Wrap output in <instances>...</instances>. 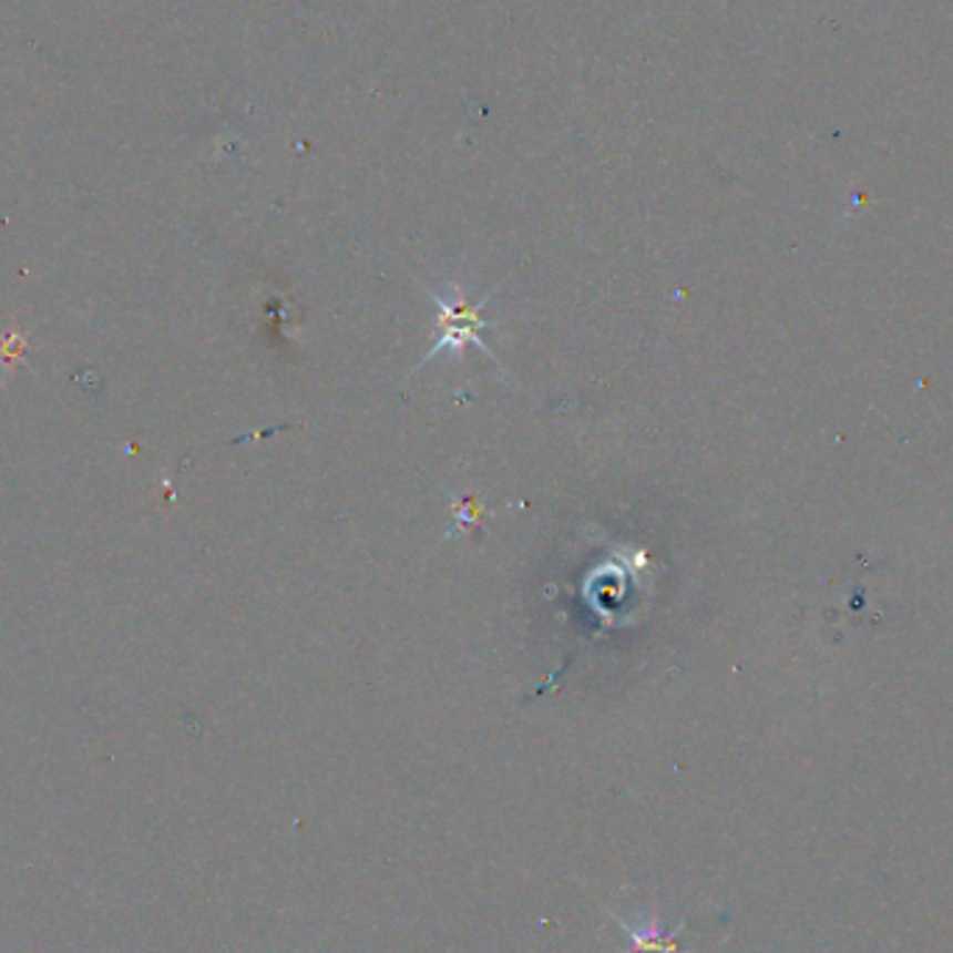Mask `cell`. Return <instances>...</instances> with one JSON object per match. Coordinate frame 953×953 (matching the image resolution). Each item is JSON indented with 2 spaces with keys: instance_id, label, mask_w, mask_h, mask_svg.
<instances>
[{
  "instance_id": "6da1fadb",
  "label": "cell",
  "mask_w": 953,
  "mask_h": 953,
  "mask_svg": "<svg viewBox=\"0 0 953 953\" xmlns=\"http://www.w3.org/2000/svg\"><path fill=\"white\" fill-rule=\"evenodd\" d=\"M424 290L432 299V305L441 310V332H438L435 344L430 346V351L424 355L421 366H424L427 360H432L435 355H441V351H454V355L460 357L463 355V346H476V349H483L491 360H500V357L483 344V338H480V329L485 327V321H480L476 310L489 305V299H483L476 307H469L465 305L463 294H460V288H454V285H449L447 294L432 288H424Z\"/></svg>"
}]
</instances>
